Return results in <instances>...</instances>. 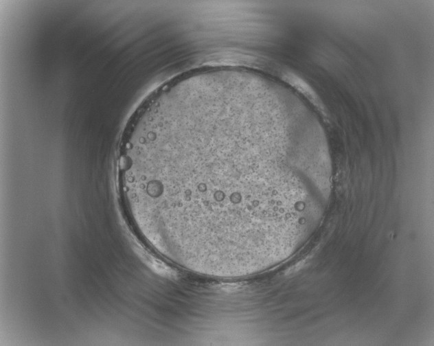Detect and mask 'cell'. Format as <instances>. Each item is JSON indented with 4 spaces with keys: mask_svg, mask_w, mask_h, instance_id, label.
I'll list each match as a JSON object with an SVG mask.
<instances>
[{
    "mask_svg": "<svg viewBox=\"0 0 434 346\" xmlns=\"http://www.w3.org/2000/svg\"><path fill=\"white\" fill-rule=\"evenodd\" d=\"M271 106L231 84L172 89L137 117L119 181L144 238L217 270L266 264L323 216L330 167L284 150Z\"/></svg>",
    "mask_w": 434,
    "mask_h": 346,
    "instance_id": "obj_1",
    "label": "cell"
}]
</instances>
